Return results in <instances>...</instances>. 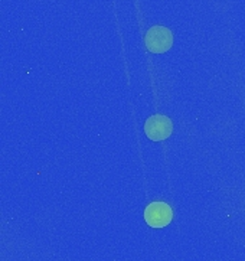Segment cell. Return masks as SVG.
<instances>
[{"mask_svg": "<svg viewBox=\"0 0 245 261\" xmlns=\"http://www.w3.org/2000/svg\"><path fill=\"white\" fill-rule=\"evenodd\" d=\"M173 45V34L165 26H153L146 34V46L153 54H165Z\"/></svg>", "mask_w": 245, "mask_h": 261, "instance_id": "cell-1", "label": "cell"}, {"mask_svg": "<svg viewBox=\"0 0 245 261\" xmlns=\"http://www.w3.org/2000/svg\"><path fill=\"white\" fill-rule=\"evenodd\" d=\"M173 132V124L169 117L163 114H156L147 118L144 123V133L153 142H160L168 139Z\"/></svg>", "mask_w": 245, "mask_h": 261, "instance_id": "cell-3", "label": "cell"}, {"mask_svg": "<svg viewBox=\"0 0 245 261\" xmlns=\"http://www.w3.org/2000/svg\"><path fill=\"white\" fill-rule=\"evenodd\" d=\"M144 219L147 225L152 228H165L173 219V211L169 203L152 202L144 210Z\"/></svg>", "mask_w": 245, "mask_h": 261, "instance_id": "cell-2", "label": "cell"}]
</instances>
